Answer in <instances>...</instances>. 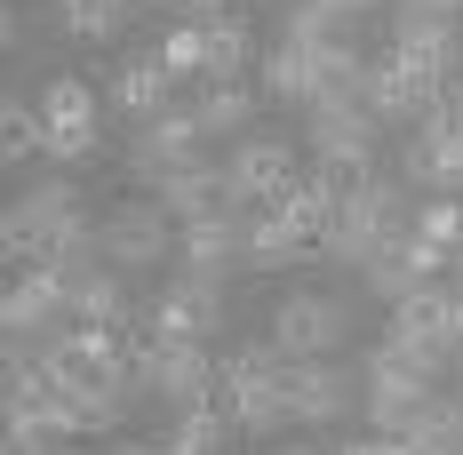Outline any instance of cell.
<instances>
[{
  "label": "cell",
  "instance_id": "cell-11",
  "mask_svg": "<svg viewBox=\"0 0 463 455\" xmlns=\"http://www.w3.org/2000/svg\"><path fill=\"white\" fill-rule=\"evenodd\" d=\"M41 120H48V152H56V160H89L96 152V96H89V81H48Z\"/></svg>",
  "mask_w": 463,
  "mask_h": 455
},
{
  "label": "cell",
  "instance_id": "cell-8",
  "mask_svg": "<svg viewBox=\"0 0 463 455\" xmlns=\"http://www.w3.org/2000/svg\"><path fill=\"white\" fill-rule=\"evenodd\" d=\"M272 344H279V360H327L344 344V304H327V296H279Z\"/></svg>",
  "mask_w": 463,
  "mask_h": 455
},
{
  "label": "cell",
  "instance_id": "cell-39",
  "mask_svg": "<svg viewBox=\"0 0 463 455\" xmlns=\"http://www.w3.org/2000/svg\"><path fill=\"white\" fill-rule=\"evenodd\" d=\"M456 296H463V248H456Z\"/></svg>",
  "mask_w": 463,
  "mask_h": 455
},
{
  "label": "cell",
  "instance_id": "cell-1",
  "mask_svg": "<svg viewBox=\"0 0 463 455\" xmlns=\"http://www.w3.org/2000/svg\"><path fill=\"white\" fill-rule=\"evenodd\" d=\"M80 248H104V232L80 224L64 176L33 184V192L0 216V256H16V264H56V256H80Z\"/></svg>",
  "mask_w": 463,
  "mask_h": 455
},
{
  "label": "cell",
  "instance_id": "cell-15",
  "mask_svg": "<svg viewBox=\"0 0 463 455\" xmlns=\"http://www.w3.org/2000/svg\"><path fill=\"white\" fill-rule=\"evenodd\" d=\"M335 200H344V184L320 168V176H296V184L272 200V208H279V224L296 232L304 248H320V232H327V216H335Z\"/></svg>",
  "mask_w": 463,
  "mask_h": 455
},
{
  "label": "cell",
  "instance_id": "cell-37",
  "mask_svg": "<svg viewBox=\"0 0 463 455\" xmlns=\"http://www.w3.org/2000/svg\"><path fill=\"white\" fill-rule=\"evenodd\" d=\"M152 455H192V448H176V440H160V448H152Z\"/></svg>",
  "mask_w": 463,
  "mask_h": 455
},
{
  "label": "cell",
  "instance_id": "cell-14",
  "mask_svg": "<svg viewBox=\"0 0 463 455\" xmlns=\"http://www.w3.org/2000/svg\"><path fill=\"white\" fill-rule=\"evenodd\" d=\"M279 384H288V415H296V423H335L344 400H352L344 375H335L327 360H288V367H279Z\"/></svg>",
  "mask_w": 463,
  "mask_h": 455
},
{
  "label": "cell",
  "instance_id": "cell-43",
  "mask_svg": "<svg viewBox=\"0 0 463 455\" xmlns=\"http://www.w3.org/2000/svg\"><path fill=\"white\" fill-rule=\"evenodd\" d=\"M456 72H463V64H456Z\"/></svg>",
  "mask_w": 463,
  "mask_h": 455
},
{
  "label": "cell",
  "instance_id": "cell-26",
  "mask_svg": "<svg viewBox=\"0 0 463 455\" xmlns=\"http://www.w3.org/2000/svg\"><path fill=\"white\" fill-rule=\"evenodd\" d=\"M72 319H80V327H120V319H128V296H120V280L96 272L89 288L72 296Z\"/></svg>",
  "mask_w": 463,
  "mask_h": 455
},
{
  "label": "cell",
  "instance_id": "cell-18",
  "mask_svg": "<svg viewBox=\"0 0 463 455\" xmlns=\"http://www.w3.org/2000/svg\"><path fill=\"white\" fill-rule=\"evenodd\" d=\"M408 448L416 455H463V400H423L408 423Z\"/></svg>",
  "mask_w": 463,
  "mask_h": 455
},
{
  "label": "cell",
  "instance_id": "cell-7",
  "mask_svg": "<svg viewBox=\"0 0 463 455\" xmlns=\"http://www.w3.org/2000/svg\"><path fill=\"white\" fill-rule=\"evenodd\" d=\"M296 184V152L279 137H240L232 144V160H224V192H232V208H256V200H279Z\"/></svg>",
  "mask_w": 463,
  "mask_h": 455
},
{
  "label": "cell",
  "instance_id": "cell-33",
  "mask_svg": "<svg viewBox=\"0 0 463 455\" xmlns=\"http://www.w3.org/2000/svg\"><path fill=\"white\" fill-rule=\"evenodd\" d=\"M0 455H48V431H8V448Z\"/></svg>",
  "mask_w": 463,
  "mask_h": 455
},
{
  "label": "cell",
  "instance_id": "cell-30",
  "mask_svg": "<svg viewBox=\"0 0 463 455\" xmlns=\"http://www.w3.org/2000/svg\"><path fill=\"white\" fill-rule=\"evenodd\" d=\"M416 408H423V400H392V392H368V423H375V431H392V440H408Z\"/></svg>",
  "mask_w": 463,
  "mask_h": 455
},
{
  "label": "cell",
  "instance_id": "cell-19",
  "mask_svg": "<svg viewBox=\"0 0 463 455\" xmlns=\"http://www.w3.org/2000/svg\"><path fill=\"white\" fill-rule=\"evenodd\" d=\"M344 24H352V16H335L327 0H296V8H288V24H279V41H296V48H312V56H320V48L344 41Z\"/></svg>",
  "mask_w": 463,
  "mask_h": 455
},
{
  "label": "cell",
  "instance_id": "cell-36",
  "mask_svg": "<svg viewBox=\"0 0 463 455\" xmlns=\"http://www.w3.org/2000/svg\"><path fill=\"white\" fill-rule=\"evenodd\" d=\"M327 8H335V16H368L375 0H327Z\"/></svg>",
  "mask_w": 463,
  "mask_h": 455
},
{
  "label": "cell",
  "instance_id": "cell-3",
  "mask_svg": "<svg viewBox=\"0 0 463 455\" xmlns=\"http://www.w3.org/2000/svg\"><path fill=\"white\" fill-rule=\"evenodd\" d=\"M456 312H463V296H448V288H408L400 304H392V344H408L431 375L448 360H463V327H456Z\"/></svg>",
  "mask_w": 463,
  "mask_h": 455
},
{
  "label": "cell",
  "instance_id": "cell-40",
  "mask_svg": "<svg viewBox=\"0 0 463 455\" xmlns=\"http://www.w3.org/2000/svg\"><path fill=\"white\" fill-rule=\"evenodd\" d=\"M112 455H152V448H112Z\"/></svg>",
  "mask_w": 463,
  "mask_h": 455
},
{
  "label": "cell",
  "instance_id": "cell-34",
  "mask_svg": "<svg viewBox=\"0 0 463 455\" xmlns=\"http://www.w3.org/2000/svg\"><path fill=\"white\" fill-rule=\"evenodd\" d=\"M176 8H184L192 24H208V16H224V0H176Z\"/></svg>",
  "mask_w": 463,
  "mask_h": 455
},
{
  "label": "cell",
  "instance_id": "cell-41",
  "mask_svg": "<svg viewBox=\"0 0 463 455\" xmlns=\"http://www.w3.org/2000/svg\"><path fill=\"white\" fill-rule=\"evenodd\" d=\"M112 8H144V0H112Z\"/></svg>",
  "mask_w": 463,
  "mask_h": 455
},
{
  "label": "cell",
  "instance_id": "cell-2",
  "mask_svg": "<svg viewBox=\"0 0 463 455\" xmlns=\"http://www.w3.org/2000/svg\"><path fill=\"white\" fill-rule=\"evenodd\" d=\"M137 392L168 400V408H200V400H216V360H208V344L144 336V344H137Z\"/></svg>",
  "mask_w": 463,
  "mask_h": 455
},
{
  "label": "cell",
  "instance_id": "cell-5",
  "mask_svg": "<svg viewBox=\"0 0 463 455\" xmlns=\"http://www.w3.org/2000/svg\"><path fill=\"white\" fill-rule=\"evenodd\" d=\"M168 224H176V216H168L160 200H128V208H112V216L96 224V232H104V264H120V272H152V264L176 248Z\"/></svg>",
  "mask_w": 463,
  "mask_h": 455
},
{
  "label": "cell",
  "instance_id": "cell-28",
  "mask_svg": "<svg viewBox=\"0 0 463 455\" xmlns=\"http://www.w3.org/2000/svg\"><path fill=\"white\" fill-rule=\"evenodd\" d=\"M0 128H8V137H0V152H8V160L48 152V120H41V112H24V96H8V104H0Z\"/></svg>",
  "mask_w": 463,
  "mask_h": 455
},
{
  "label": "cell",
  "instance_id": "cell-24",
  "mask_svg": "<svg viewBox=\"0 0 463 455\" xmlns=\"http://www.w3.org/2000/svg\"><path fill=\"white\" fill-rule=\"evenodd\" d=\"M248 112H256V96L240 89V81H208V96H200V128L232 137V128H248Z\"/></svg>",
  "mask_w": 463,
  "mask_h": 455
},
{
  "label": "cell",
  "instance_id": "cell-42",
  "mask_svg": "<svg viewBox=\"0 0 463 455\" xmlns=\"http://www.w3.org/2000/svg\"><path fill=\"white\" fill-rule=\"evenodd\" d=\"M456 327H463V312H456Z\"/></svg>",
  "mask_w": 463,
  "mask_h": 455
},
{
  "label": "cell",
  "instance_id": "cell-23",
  "mask_svg": "<svg viewBox=\"0 0 463 455\" xmlns=\"http://www.w3.org/2000/svg\"><path fill=\"white\" fill-rule=\"evenodd\" d=\"M248 224V264H296L304 256V240L279 224V208H264V216H240Z\"/></svg>",
  "mask_w": 463,
  "mask_h": 455
},
{
  "label": "cell",
  "instance_id": "cell-17",
  "mask_svg": "<svg viewBox=\"0 0 463 455\" xmlns=\"http://www.w3.org/2000/svg\"><path fill=\"white\" fill-rule=\"evenodd\" d=\"M168 81H176V72H168V64H160V56H137V64H120V112H137V120H152V112H168Z\"/></svg>",
  "mask_w": 463,
  "mask_h": 455
},
{
  "label": "cell",
  "instance_id": "cell-21",
  "mask_svg": "<svg viewBox=\"0 0 463 455\" xmlns=\"http://www.w3.org/2000/svg\"><path fill=\"white\" fill-rule=\"evenodd\" d=\"M264 96H288V104H312V48L279 41L264 56Z\"/></svg>",
  "mask_w": 463,
  "mask_h": 455
},
{
  "label": "cell",
  "instance_id": "cell-10",
  "mask_svg": "<svg viewBox=\"0 0 463 455\" xmlns=\"http://www.w3.org/2000/svg\"><path fill=\"white\" fill-rule=\"evenodd\" d=\"M176 264H184L192 280H224L248 264V224L232 216V208H216V216H200V224H184V240H176Z\"/></svg>",
  "mask_w": 463,
  "mask_h": 455
},
{
  "label": "cell",
  "instance_id": "cell-25",
  "mask_svg": "<svg viewBox=\"0 0 463 455\" xmlns=\"http://www.w3.org/2000/svg\"><path fill=\"white\" fill-rule=\"evenodd\" d=\"M368 288L383 296V304H400L408 288H423V280H416V264H408V240H383V248H375V264H368Z\"/></svg>",
  "mask_w": 463,
  "mask_h": 455
},
{
  "label": "cell",
  "instance_id": "cell-38",
  "mask_svg": "<svg viewBox=\"0 0 463 455\" xmlns=\"http://www.w3.org/2000/svg\"><path fill=\"white\" fill-rule=\"evenodd\" d=\"M272 455H327V448H272Z\"/></svg>",
  "mask_w": 463,
  "mask_h": 455
},
{
  "label": "cell",
  "instance_id": "cell-29",
  "mask_svg": "<svg viewBox=\"0 0 463 455\" xmlns=\"http://www.w3.org/2000/svg\"><path fill=\"white\" fill-rule=\"evenodd\" d=\"M160 64H168L176 81H184V72H200V81H208V24H176V33L160 41Z\"/></svg>",
  "mask_w": 463,
  "mask_h": 455
},
{
  "label": "cell",
  "instance_id": "cell-20",
  "mask_svg": "<svg viewBox=\"0 0 463 455\" xmlns=\"http://www.w3.org/2000/svg\"><path fill=\"white\" fill-rule=\"evenodd\" d=\"M248 56H256L248 24H240V16H208V81H240Z\"/></svg>",
  "mask_w": 463,
  "mask_h": 455
},
{
  "label": "cell",
  "instance_id": "cell-12",
  "mask_svg": "<svg viewBox=\"0 0 463 455\" xmlns=\"http://www.w3.org/2000/svg\"><path fill=\"white\" fill-rule=\"evenodd\" d=\"M192 144H200V112H152V120H137V144H128V168H137L144 184H160L176 160H192Z\"/></svg>",
  "mask_w": 463,
  "mask_h": 455
},
{
  "label": "cell",
  "instance_id": "cell-9",
  "mask_svg": "<svg viewBox=\"0 0 463 455\" xmlns=\"http://www.w3.org/2000/svg\"><path fill=\"white\" fill-rule=\"evenodd\" d=\"M224 327V280H176L160 304H152V336H176V344H208Z\"/></svg>",
  "mask_w": 463,
  "mask_h": 455
},
{
  "label": "cell",
  "instance_id": "cell-31",
  "mask_svg": "<svg viewBox=\"0 0 463 455\" xmlns=\"http://www.w3.org/2000/svg\"><path fill=\"white\" fill-rule=\"evenodd\" d=\"M416 232H423V240H439V248H463V208H456V200H431V208L416 216Z\"/></svg>",
  "mask_w": 463,
  "mask_h": 455
},
{
  "label": "cell",
  "instance_id": "cell-32",
  "mask_svg": "<svg viewBox=\"0 0 463 455\" xmlns=\"http://www.w3.org/2000/svg\"><path fill=\"white\" fill-rule=\"evenodd\" d=\"M327 455H416V448L392 440V431H375V440H360V448H327Z\"/></svg>",
  "mask_w": 463,
  "mask_h": 455
},
{
  "label": "cell",
  "instance_id": "cell-6",
  "mask_svg": "<svg viewBox=\"0 0 463 455\" xmlns=\"http://www.w3.org/2000/svg\"><path fill=\"white\" fill-rule=\"evenodd\" d=\"M400 176L423 184V192H456L463 184V120L448 104H431L416 120V137H408V160H400Z\"/></svg>",
  "mask_w": 463,
  "mask_h": 455
},
{
  "label": "cell",
  "instance_id": "cell-27",
  "mask_svg": "<svg viewBox=\"0 0 463 455\" xmlns=\"http://www.w3.org/2000/svg\"><path fill=\"white\" fill-rule=\"evenodd\" d=\"M392 33H463V0H400Z\"/></svg>",
  "mask_w": 463,
  "mask_h": 455
},
{
  "label": "cell",
  "instance_id": "cell-22",
  "mask_svg": "<svg viewBox=\"0 0 463 455\" xmlns=\"http://www.w3.org/2000/svg\"><path fill=\"white\" fill-rule=\"evenodd\" d=\"M232 431H240V423H232L224 408H216V400H200V408H184L176 415V431H168V440H176V448H192V455H224V440Z\"/></svg>",
  "mask_w": 463,
  "mask_h": 455
},
{
  "label": "cell",
  "instance_id": "cell-13",
  "mask_svg": "<svg viewBox=\"0 0 463 455\" xmlns=\"http://www.w3.org/2000/svg\"><path fill=\"white\" fill-rule=\"evenodd\" d=\"M152 200L176 216V224H200V216H216V208H232V192H224V168H208L200 152L192 160H176L168 176L152 184Z\"/></svg>",
  "mask_w": 463,
  "mask_h": 455
},
{
  "label": "cell",
  "instance_id": "cell-35",
  "mask_svg": "<svg viewBox=\"0 0 463 455\" xmlns=\"http://www.w3.org/2000/svg\"><path fill=\"white\" fill-rule=\"evenodd\" d=\"M56 8H64V24H72V33H80V16H89L96 0H56Z\"/></svg>",
  "mask_w": 463,
  "mask_h": 455
},
{
  "label": "cell",
  "instance_id": "cell-16",
  "mask_svg": "<svg viewBox=\"0 0 463 455\" xmlns=\"http://www.w3.org/2000/svg\"><path fill=\"white\" fill-rule=\"evenodd\" d=\"M431 367L408 352V344H375L368 352V392H392V400H431Z\"/></svg>",
  "mask_w": 463,
  "mask_h": 455
},
{
  "label": "cell",
  "instance_id": "cell-4",
  "mask_svg": "<svg viewBox=\"0 0 463 455\" xmlns=\"http://www.w3.org/2000/svg\"><path fill=\"white\" fill-rule=\"evenodd\" d=\"M375 120L368 104H312V152H320V168L335 184H360L375 176Z\"/></svg>",
  "mask_w": 463,
  "mask_h": 455
}]
</instances>
